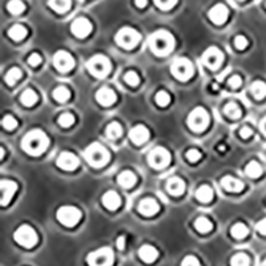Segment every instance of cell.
Here are the masks:
<instances>
[{
	"label": "cell",
	"instance_id": "6da1fadb",
	"mask_svg": "<svg viewBox=\"0 0 266 266\" xmlns=\"http://www.w3.org/2000/svg\"><path fill=\"white\" fill-rule=\"evenodd\" d=\"M48 144L49 140L47 135L43 131L35 129L24 136L22 141V148L24 149V152L30 153L32 156H39L47 149Z\"/></svg>",
	"mask_w": 266,
	"mask_h": 266
},
{
	"label": "cell",
	"instance_id": "7a4b0ae2",
	"mask_svg": "<svg viewBox=\"0 0 266 266\" xmlns=\"http://www.w3.org/2000/svg\"><path fill=\"white\" fill-rule=\"evenodd\" d=\"M149 47L157 56H164L173 49L175 39L168 31H157L149 38Z\"/></svg>",
	"mask_w": 266,
	"mask_h": 266
},
{
	"label": "cell",
	"instance_id": "3957f363",
	"mask_svg": "<svg viewBox=\"0 0 266 266\" xmlns=\"http://www.w3.org/2000/svg\"><path fill=\"white\" fill-rule=\"evenodd\" d=\"M84 156H85L88 164H91L95 168H101V166L107 165L109 161L108 151L99 143H93V144L89 145L85 149Z\"/></svg>",
	"mask_w": 266,
	"mask_h": 266
},
{
	"label": "cell",
	"instance_id": "277c9868",
	"mask_svg": "<svg viewBox=\"0 0 266 266\" xmlns=\"http://www.w3.org/2000/svg\"><path fill=\"white\" fill-rule=\"evenodd\" d=\"M172 74L175 76L176 79L181 80V81H187L193 76V64L192 61L187 59V57H179V59H176L173 61V64H172Z\"/></svg>",
	"mask_w": 266,
	"mask_h": 266
},
{
	"label": "cell",
	"instance_id": "5b68a950",
	"mask_svg": "<svg viewBox=\"0 0 266 266\" xmlns=\"http://www.w3.org/2000/svg\"><path fill=\"white\" fill-rule=\"evenodd\" d=\"M208 124H209V114L201 107L193 109L188 117V125L194 132H204Z\"/></svg>",
	"mask_w": 266,
	"mask_h": 266
},
{
	"label": "cell",
	"instance_id": "8992f818",
	"mask_svg": "<svg viewBox=\"0 0 266 266\" xmlns=\"http://www.w3.org/2000/svg\"><path fill=\"white\" fill-rule=\"evenodd\" d=\"M140 39H141V36H140L139 32L133 28H129V27L121 28L116 35V43L125 49L135 48L139 44Z\"/></svg>",
	"mask_w": 266,
	"mask_h": 266
},
{
	"label": "cell",
	"instance_id": "52a82bcc",
	"mask_svg": "<svg viewBox=\"0 0 266 266\" xmlns=\"http://www.w3.org/2000/svg\"><path fill=\"white\" fill-rule=\"evenodd\" d=\"M57 220L64 227H75L81 218V212L76 206H61L56 213Z\"/></svg>",
	"mask_w": 266,
	"mask_h": 266
},
{
	"label": "cell",
	"instance_id": "ba28073f",
	"mask_svg": "<svg viewBox=\"0 0 266 266\" xmlns=\"http://www.w3.org/2000/svg\"><path fill=\"white\" fill-rule=\"evenodd\" d=\"M15 241L20 244L24 248H32L34 245L38 242V234L34 230V228L28 227V225H22L19 228L18 230L15 231V236H13Z\"/></svg>",
	"mask_w": 266,
	"mask_h": 266
},
{
	"label": "cell",
	"instance_id": "9c48e42d",
	"mask_svg": "<svg viewBox=\"0 0 266 266\" xmlns=\"http://www.w3.org/2000/svg\"><path fill=\"white\" fill-rule=\"evenodd\" d=\"M88 70L91 71L92 75H95L96 77H105L111 71V63H109L108 57L99 55V56L92 57L91 60L88 61Z\"/></svg>",
	"mask_w": 266,
	"mask_h": 266
},
{
	"label": "cell",
	"instance_id": "30bf717a",
	"mask_svg": "<svg viewBox=\"0 0 266 266\" xmlns=\"http://www.w3.org/2000/svg\"><path fill=\"white\" fill-rule=\"evenodd\" d=\"M87 262L93 266L111 265L114 262V252L109 248H101L96 252H92V253L88 254Z\"/></svg>",
	"mask_w": 266,
	"mask_h": 266
},
{
	"label": "cell",
	"instance_id": "8fae6325",
	"mask_svg": "<svg viewBox=\"0 0 266 266\" xmlns=\"http://www.w3.org/2000/svg\"><path fill=\"white\" fill-rule=\"evenodd\" d=\"M148 162L149 165L152 168H156V169L165 168L170 162V153L165 148L157 147V148L151 151V153L148 154Z\"/></svg>",
	"mask_w": 266,
	"mask_h": 266
},
{
	"label": "cell",
	"instance_id": "7c38bea8",
	"mask_svg": "<svg viewBox=\"0 0 266 266\" xmlns=\"http://www.w3.org/2000/svg\"><path fill=\"white\" fill-rule=\"evenodd\" d=\"M224 55L217 47H210L202 55V63L210 70H217L218 67L223 64Z\"/></svg>",
	"mask_w": 266,
	"mask_h": 266
},
{
	"label": "cell",
	"instance_id": "4fadbf2b",
	"mask_svg": "<svg viewBox=\"0 0 266 266\" xmlns=\"http://www.w3.org/2000/svg\"><path fill=\"white\" fill-rule=\"evenodd\" d=\"M53 66L60 72H68L75 67V60L66 51H59L53 56Z\"/></svg>",
	"mask_w": 266,
	"mask_h": 266
},
{
	"label": "cell",
	"instance_id": "5bb4252c",
	"mask_svg": "<svg viewBox=\"0 0 266 266\" xmlns=\"http://www.w3.org/2000/svg\"><path fill=\"white\" fill-rule=\"evenodd\" d=\"M71 31H72V34H74L76 38H79V39H84V38H87V36L91 34L92 24L88 19L79 18V19H76V20L72 23V26H71Z\"/></svg>",
	"mask_w": 266,
	"mask_h": 266
},
{
	"label": "cell",
	"instance_id": "9a60e30c",
	"mask_svg": "<svg viewBox=\"0 0 266 266\" xmlns=\"http://www.w3.org/2000/svg\"><path fill=\"white\" fill-rule=\"evenodd\" d=\"M18 189L16 183H13L11 180H1L0 183V190H1V198H0V204L1 206L8 205L9 201L13 197L15 192Z\"/></svg>",
	"mask_w": 266,
	"mask_h": 266
},
{
	"label": "cell",
	"instance_id": "2e32d148",
	"mask_svg": "<svg viewBox=\"0 0 266 266\" xmlns=\"http://www.w3.org/2000/svg\"><path fill=\"white\" fill-rule=\"evenodd\" d=\"M57 166L64 170H74L79 166V158L71 152H63L57 157Z\"/></svg>",
	"mask_w": 266,
	"mask_h": 266
},
{
	"label": "cell",
	"instance_id": "e0dca14e",
	"mask_svg": "<svg viewBox=\"0 0 266 266\" xmlns=\"http://www.w3.org/2000/svg\"><path fill=\"white\" fill-rule=\"evenodd\" d=\"M228 16H229V11H228L227 5L218 3L209 11V19L214 24H224L227 22Z\"/></svg>",
	"mask_w": 266,
	"mask_h": 266
},
{
	"label": "cell",
	"instance_id": "ac0fdd59",
	"mask_svg": "<svg viewBox=\"0 0 266 266\" xmlns=\"http://www.w3.org/2000/svg\"><path fill=\"white\" fill-rule=\"evenodd\" d=\"M129 139L132 140V143H135L136 145L144 144L145 141H148L149 139V131L144 125H136L135 128H132L129 132Z\"/></svg>",
	"mask_w": 266,
	"mask_h": 266
},
{
	"label": "cell",
	"instance_id": "d6986e66",
	"mask_svg": "<svg viewBox=\"0 0 266 266\" xmlns=\"http://www.w3.org/2000/svg\"><path fill=\"white\" fill-rule=\"evenodd\" d=\"M158 210H160V206L153 198H145L139 204V212L143 216H147V217L154 216Z\"/></svg>",
	"mask_w": 266,
	"mask_h": 266
},
{
	"label": "cell",
	"instance_id": "ffe728a7",
	"mask_svg": "<svg viewBox=\"0 0 266 266\" xmlns=\"http://www.w3.org/2000/svg\"><path fill=\"white\" fill-rule=\"evenodd\" d=\"M96 100L100 103L101 105L104 107H108V105H112L116 101V95L112 89L104 87L99 89L96 93Z\"/></svg>",
	"mask_w": 266,
	"mask_h": 266
},
{
	"label": "cell",
	"instance_id": "44dd1931",
	"mask_svg": "<svg viewBox=\"0 0 266 266\" xmlns=\"http://www.w3.org/2000/svg\"><path fill=\"white\" fill-rule=\"evenodd\" d=\"M221 185L225 190L228 192H241L242 189H244V184L240 180L234 179V177H231V176H225L223 180H221Z\"/></svg>",
	"mask_w": 266,
	"mask_h": 266
},
{
	"label": "cell",
	"instance_id": "7402d4cb",
	"mask_svg": "<svg viewBox=\"0 0 266 266\" xmlns=\"http://www.w3.org/2000/svg\"><path fill=\"white\" fill-rule=\"evenodd\" d=\"M103 205L109 210H116L120 208L121 205V200H120V196L117 193L111 190V192H107L103 196Z\"/></svg>",
	"mask_w": 266,
	"mask_h": 266
},
{
	"label": "cell",
	"instance_id": "603a6c76",
	"mask_svg": "<svg viewBox=\"0 0 266 266\" xmlns=\"http://www.w3.org/2000/svg\"><path fill=\"white\" fill-rule=\"evenodd\" d=\"M185 189V184L179 177H172L168 180L166 183V190L172 194V196H181Z\"/></svg>",
	"mask_w": 266,
	"mask_h": 266
},
{
	"label": "cell",
	"instance_id": "cb8c5ba5",
	"mask_svg": "<svg viewBox=\"0 0 266 266\" xmlns=\"http://www.w3.org/2000/svg\"><path fill=\"white\" fill-rule=\"evenodd\" d=\"M139 256L143 261L151 264V262H153L156 258H157L158 252L153 248V246H151V245H144V246L140 248Z\"/></svg>",
	"mask_w": 266,
	"mask_h": 266
},
{
	"label": "cell",
	"instance_id": "d4e9b609",
	"mask_svg": "<svg viewBox=\"0 0 266 266\" xmlns=\"http://www.w3.org/2000/svg\"><path fill=\"white\" fill-rule=\"evenodd\" d=\"M118 184L122 188H132L136 184V176L132 173L131 170H124L122 173H120L117 177Z\"/></svg>",
	"mask_w": 266,
	"mask_h": 266
},
{
	"label": "cell",
	"instance_id": "484cf974",
	"mask_svg": "<svg viewBox=\"0 0 266 266\" xmlns=\"http://www.w3.org/2000/svg\"><path fill=\"white\" fill-rule=\"evenodd\" d=\"M196 197L201 202H210L213 200V189L208 185H202L196 190Z\"/></svg>",
	"mask_w": 266,
	"mask_h": 266
},
{
	"label": "cell",
	"instance_id": "4316f807",
	"mask_svg": "<svg viewBox=\"0 0 266 266\" xmlns=\"http://www.w3.org/2000/svg\"><path fill=\"white\" fill-rule=\"evenodd\" d=\"M8 36L15 41H20L27 36V30L26 27H23L22 24H16L12 26L8 30Z\"/></svg>",
	"mask_w": 266,
	"mask_h": 266
},
{
	"label": "cell",
	"instance_id": "83f0119b",
	"mask_svg": "<svg viewBox=\"0 0 266 266\" xmlns=\"http://www.w3.org/2000/svg\"><path fill=\"white\" fill-rule=\"evenodd\" d=\"M250 92H252V95H253L257 100H261L264 97L266 96V84L264 81H254L252 84V87H250Z\"/></svg>",
	"mask_w": 266,
	"mask_h": 266
},
{
	"label": "cell",
	"instance_id": "f1b7e54d",
	"mask_svg": "<svg viewBox=\"0 0 266 266\" xmlns=\"http://www.w3.org/2000/svg\"><path fill=\"white\" fill-rule=\"evenodd\" d=\"M121 133H122V128L117 121L111 122L108 127H107V129H105V135H107V137L111 140L118 139V137L121 136Z\"/></svg>",
	"mask_w": 266,
	"mask_h": 266
},
{
	"label": "cell",
	"instance_id": "f546056e",
	"mask_svg": "<svg viewBox=\"0 0 266 266\" xmlns=\"http://www.w3.org/2000/svg\"><path fill=\"white\" fill-rule=\"evenodd\" d=\"M48 4L49 7L52 9H55L56 12L63 13L70 9L71 0H49Z\"/></svg>",
	"mask_w": 266,
	"mask_h": 266
},
{
	"label": "cell",
	"instance_id": "4dcf8cb0",
	"mask_svg": "<svg viewBox=\"0 0 266 266\" xmlns=\"http://www.w3.org/2000/svg\"><path fill=\"white\" fill-rule=\"evenodd\" d=\"M245 173L250 177V179H257L262 175V168L257 161H250L245 168Z\"/></svg>",
	"mask_w": 266,
	"mask_h": 266
},
{
	"label": "cell",
	"instance_id": "1f68e13d",
	"mask_svg": "<svg viewBox=\"0 0 266 266\" xmlns=\"http://www.w3.org/2000/svg\"><path fill=\"white\" fill-rule=\"evenodd\" d=\"M20 101H22V104H24L26 107H32V105H35L36 101H38V95H36L35 91H32V89H26V91L22 93V96H20Z\"/></svg>",
	"mask_w": 266,
	"mask_h": 266
},
{
	"label": "cell",
	"instance_id": "d6a6232c",
	"mask_svg": "<svg viewBox=\"0 0 266 266\" xmlns=\"http://www.w3.org/2000/svg\"><path fill=\"white\" fill-rule=\"evenodd\" d=\"M194 228H196L198 231H201V233H208V231H210L213 229V225H212V223H210L208 218L200 217L196 220Z\"/></svg>",
	"mask_w": 266,
	"mask_h": 266
},
{
	"label": "cell",
	"instance_id": "836d02e7",
	"mask_svg": "<svg viewBox=\"0 0 266 266\" xmlns=\"http://www.w3.org/2000/svg\"><path fill=\"white\" fill-rule=\"evenodd\" d=\"M22 79V71L19 70V68H11V70L7 72L5 75V83L8 84V85H13V84H16V81Z\"/></svg>",
	"mask_w": 266,
	"mask_h": 266
},
{
	"label": "cell",
	"instance_id": "e575fe53",
	"mask_svg": "<svg viewBox=\"0 0 266 266\" xmlns=\"http://www.w3.org/2000/svg\"><path fill=\"white\" fill-rule=\"evenodd\" d=\"M230 233L231 236L234 237V238H237V240H242V238H245L246 234H248V228L245 227L244 224L238 223L231 228Z\"/></svg>",
	"mask_w": 266,
	"mask_h": 266
},
{
	"label": "cell",
	"instance_id": "d590c367",
	"mask_svg": "<svg viewBox=\"0 0 266 266\" xmlns=\"http://www.w3.org/2000/svg\"><path fill=\"white\" fill-rule=\"evenodd\" d=\"M70 91H68L66 87H57L56 89L53 91V99L59 101V103H66V101L70 99Z\"/></svg>",
	"mask_w": 266,
	"mask_h": 266
},
{
	"label": "cell",
	"instance_id": "8d00e7d4",
	"mask_svg": "<svg viewBox=\"0 0 266 266\" xmlns=\"http://www.w3.org/2000/svg\"><path fill=\"white\" fill-rule=\"evenodd\" d=\"M225 114L230 118H238L241 117V109L236 103H229L225 105Z\"/></svg>",
	"mask_w": 266,
	"mask_h": 266
},
{
	"label": "cell",
	"instance_id": "74e56055",
	"mask_svg": "<svg viewBox=\"0 0 266 266\" xmlns=\"http://www.w3.org/2000/svg\"><path fill=\"white\" fill-rule=\"evenodd\" d=\"M7 8L12 15H19L24 11V3L22 0H11L7 5Z\"/></svg>",
	"mask_w": 266,
	"mask_h": 266
},
{
	"label": "cell",
	"instance_id": "f35d334b",
	"mask_svg": "<svg viewBox=\"0 0 266 266\" xmlns=\"http://www.w3.org/2000/svg\"><path fill=\"white\" fill-rule=\"evenodd\" d=\"M230 262L233 266H245L249 265L250 260H249V257L245 253H237L233 256Z\"/></svg>",
	"mask_w": 266,
	"mask_h": 266
},
{
	"label": "cell",
	"instance_id": "ab89813d",
	"mask_svg": "<svg viewBox=\"0 0 266 266\" xmlns=\"http://www.w3.org/2000/svg\"><path fill=\"white\" fill-rule=\"evenodd\" d=\"M1 125H3V128L7 129V131H12V129L18 127V121H16L11 114H5L3 120H1Z\"/></svg>",
	"mask_w": 266,
	"mask_h": 266
},
{
	"label": "cell",
	"instance_id": "60d3db41",
	"mask_svg": "<svg viewBox=\"0 0 266 266\" xmlns=\"http://www.w3.org/2000/svg\"><path fill=\"white\" fill-rule=\"evenodd\" d=\"M124 80H125V83L129 84L131 87H136V85L140 83L139 75L136 74V72H133V71H129V72H127V74H125V76H124Z\"/></svg>",
	"mask_w": 266,
	"mask_h": 266
},
{
	"label": "cell",
	"instance_id": "b9f144b4",
	"mask_svg": "<svg viewBox=\"0 0 266 266\" xmlns=\"http://www.w3.org/2000/svg\"><path fill=\"white\" fill-rule=\"evenodd\" d=\"M156 103H157L160 107H166V105L170 103V96L165 91L157 92V95H156Z\"/></svg>",
	"mask_w": 266,
	"mask_h": 266
},
{
	"label": "cell",
	"instance_id": "7bdbcfd3",
	"mask_svg": "<svg viewBox=\"0 0 266 266\" xmlns=\"http://www.w3.org/2000/svg\"><path fill=\"white\" fill-rule=\"evenodd\" d=\"M75 122V117L74 114H63L59 117V124H60L61 127H71V125H74Z\"/></svg>",
	"mask_w": 266,
	"mask_h": 266
},
{
	"label": "cell",
	"instance_id": "ee69618b",
	"mask_svg": "<svg viewBox=\"0 0 266 266\" xmlns=\"http://www.w3.org/2000/svg\"><path fill=\"white\" fill-rule=\"evenodd\" d=\"M154 3L157 4L158 8L161 9H170L175 7V4L177 3V0H154Z\"/></svg>",
	"mask_w": 266,
	"mask_h": 266
},
{
	"label": "cell",
	"instance_id": "f6af8a7d",
	"mask_svg": "<svg viewBox=\"0 0 266 266\" xmlns=\"http://www.w3.org/2000/svg\"><path fill=\"white\" fill-rule=\"evenodd\" d=\"M187 158L190 162H197L201 158V153L197 149H189L187 152Z\"/></svg>",
	"mask_w": 266,
	"mask_h": 266
},
{
	"label": "cell",
	"instance_id": "bcb514c9",
	"mask_svg": "<svg viewBox=\"0 0 266 266\" xmlns=\"http://www.w3.org/2000/svg\"><path fill=\"white\" fill-rule=\"evenodd\" d=\"M234 45H236L237 49H240V51H242V49H245L246 47H248V39L245 38V36H237L236 40H234Z\"/></svg>",
	"mask_w": 266,
	"mask_h": 266
},
{
	"label": "cell",
	"instance_id": "7dc6e473",
	"mask_svg": "<svg viewBox=\"0 0 266 266\" xmlns=\"http://www.w3.org/2000/svg\"><path fill=\"white\" fill-rule=\"evenodd\" d=\"M181 265L183 266H198L200 265V261H198L196 257H193V256H188L187 258H184L183 262H181Z\"/></svg>",
	"mask_w": 266,
	"mask_h": 266
},
{
	"label": "cell",
	"instance_id": "c3c4849f",
	"mask_svg": "<svg viewBox=\"0 0 266 266\" xmlns=\"http://www.w3.org/2000/svg\"><path fill=\"white\" fill-rule=\"evenodd\" d=\"M41 63V57L38 55V53H32L30 57H28V64L32 67H38Z\"/></svg>",
	"mask_w": 266,
	"mask_h": 266
},
{
	"label": "cell",
	"instance_id": "681fc988",
	"mask_svg": "<svg viewBox=\"0 0 266 266\" xmlns=\"http://www.w3.org/2000/svg\"><path fill=\"white\" fill-rule=\"evenodd\" d=\"M242 84V80H241L240 76H231L230 79H229V85H230L233 89H236Z\"/></svg>",
	"mask_w": 266,
	"mask_h": 266
},
{
	"label": "cell",
	"instance_id": "f907efd6",
	"mask_svg": "<svg viewBox=\"0 0 266 266\" xmlns=\"http://www.w3.org/2000/svg\"><path fill=\"white\" fill-rule=\"evenodd\" d=\"M256 229H257L258 233H261L262 236H266V218H264L260 223H257Z\"/></svg>",
	"mask_w": 266,
	"mask_h": 266
},
{
	"label": "cell",
	"instance_id": "816d5d0a",
	"mask_svg": "<svg viewBox=\"0 0 266 266\" xmlns=\"http://www.w3.org/2000/svg\"><path fill=\"white\" fill-rule=\"evenodd\" d=\"M240 136L242 137V139H248V137L252 136V129H250L249 127H244L240 131Z\"/></svg>",
	"mask_w": 266,
	"mask_h": 266
},
{
	"label": "cell",
	"instance_id": "f5cc1de1",
	"mask_svg": "<svg viewBox=\"0 0 266 266\" xmlns=\"http://www.w3.org/2000/svg\"><path fill=\"white\" fill-rule=\"evenodd\" d=\"M116 245H117V248L121 250V249L125 248V237H118L117 238V242H116Z\"/></svg>",
	"mask_w": 266,
	"mask_h": 266
},
{
	"label": "cell",
	"instance_id": "db71d44e",
	"mask_svg": "<svg viewBox=\"0 0 266 266\" xmlns=\"http://www.w3.org/2000/svg\"><path fill=\"white\" fill-rule=\"evenodd\" d=\"M147 0H135V4L139 7V8H144L145 5H147Z\"/></svg>",
	"mask_w": 266,
	"mask_h": 266
},
{
	"label": "cell",
	"instance_id": "11a10c76",
	"mask_svg": "<svg viewBox=\"0 0 266 266\" xmlns=\"http://www.w3.org/2000/svg\"><path fill=\"white\" fill-rule=\"evenodd\" d=\"M261 131H262V133L266 136V117L261 121Z\"/></svg>",
	"mask_w": 266,
	"mask_h": 266
},
{
	"label": "cell",
	"instance_id": "9f6ffc18",
	"mask_svg": "<svg viewBox=\"0 0 266 266\" xmlns=\"http://www.w3.org/2000/svg\"><path fill=\"white\" fill-rule=\"evenodd\" d=\"M262 265H266V261H264V262H262Z\"/></svg>",
	"mask_w": 266,
	"mask_h": 266
}]
</instances>
